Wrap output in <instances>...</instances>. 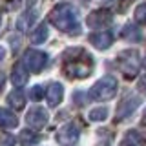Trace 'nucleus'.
<instances>
[{"mask_svg": "<svg viewBox=\"0 0 146 146\" xmlns=\"http://www.w3.org/2000/svg\"><path fill=\"white\" fill-rule=\"evenodd\" d=\"M143 64H144V68H146V57H144V60H143Z\"/></svg>", "mask_w": 146, "mask_h": 146, "instance_id": "nucleus-26", "label": "nucleus"}, {"mask_svg": "<svg viewBox=\"0 0 146 146\" xmlns=\"http://www.w3.org/2000/svg\"><path fill=\"white\" fill-rule=\"evenodd\" d=\"M35 15H36V11H27V13H24L20 18L17 20V27L20 31H24V29H27V26L31 24V22L35 20Z\"/></svg>", "mask_w": 146, "mask_h": 146, "instance_id": "nucleus-18", "label": "nucleus"}, {"mask_svg": "<svg viewBox=\"0 0 146 146\" xmlns=\"http://www.w3.org/2000/svg\"><path fill=\"white\" fill-rule=\"evenodd\" d=\"M86 55V51L82 48H71L66 49L64 53V60H66V75L73 77V79H84L91 73V66H88L86 62H79V58H82Z\"/></svg>", "mask_w": 146, "mask_h": 146, "instance_id": "nucleus-2", "label": "nucleus"}, {"mask_svg": "<svg viewBox=\"0 0 146 146\" xmlns=\"http://www.w3.org/2000/svg\"><path fill=\"white\" fill-rule=\"evenodd\" d=\"M88 117H90V121H93V122H102V121L108 119V108H95V110L90 111Z\"/></svg>", "mask_w": 146, "mask_h": 146, "instance_id": "nucleus-19", "label": "nucleus"}, {"mask_svg": "<svg viewBox=\"0 0 146 146\" xmlns=\"http://www.w3.org/2000/svg\"><path fill=\"white\" fill-rule=\"evenodd\" d=\"M4 57H6V48H4V46H0V60H2Z\"/></svg>", "mask_w": 146, "mask_h": 146, "instance_id": "nucleus-24", "label": "nucleus"}, {"mask_svg": "<svg viewBox=\"0 0 146 146\" xmlns=\"http://www.w3.org/2000/svg\"><path fill=\"white\" fill-rule=\"evenodd\" d=\"M119 146H143V143H141V137L137 131H128Z\"/></svg>", "mask_w": 146, "mask_h": 146, "instance_id": "nucleus-17", "label": "nucleus"}, {"mask_svg": "<svg viewBox=\"0 0 146 146\" xmlns=\"http://www.w3.org/2000/svg\"><path fill=\"white\" fill-rule=\"evenodd\" d=\"M29 99L35 100V102L42 100L44 99V88H42V86H33V88L29 90Z\"/></svg>", "mask_w": 146, "mask_h": 146, "instance_id": "nucleus-22", "label": "nucleus"}, {"mask_svg": "<svg viewBox=\"0 0 146 146\" xmlns=\"http://www.w3.org/2000/svg\"><path fill=\"white\" fill-rule=\"evenodd\" d=\"M46 62H48V55H46L44 51H38V49H29V51H26L24 64L33 73L42 71L44 66H46Z\"/></svg>", "mask_w": 146, "mask_h": 146, "instance_id": "nucleus-5", "label": "nucleus"}, {"mask_svg": "<svg viewBox=\"0 0 146 146\" xmlns=\"http://www.w3.org/2000/svg\"><path fill=\"white\" fill-rule=\"evenodd\" d=\"M79 137H80V131H79V128L73 124V122H71V124L62 126L60 130L57 131V141L62 146H73V144H77Z\"/></svg>", "mask_w": 146, "mask_h": 146, "instance_id": "nucleus-6", "label": "nucleus"}, {"mask_svg": "<svg viewBox=\"0 0 146 146\" xmlns=\"http://www.w3.org/2000/svg\"><path fill=\"white\" fill-rule=\"evenodd\" d=\"M27 77H29V73H27L24 62H17L15 68H13V71H11V82H13V86H17V88L24 86L26 82H27Z\"/></svg>", "mask_w": 146, "mask_h": 146, "instance_id": "nucleus-12", "label": "nucleus"}, {"mask_svg": "<svg viewBox=\"0 0 146 146\" xmlns=\"http://www.w3.org/2000/svg\"><path fill=\"white\" fill-rule=\"evenodd\" d=\"M7 104L11 106L13 110H22L26 106V95H24V91L22 90H13L11 93H9V97H7Z\"/></svg>", "mask_w": 146, "mask_h": 146, "instance_id": "nucleus-14", "label": "nucleus"}, {"mask_svg": "<svg viewBox=\"0 0 146 146\" xmlns=\"http://www.w3.org/2000/svg\"><path fill=\"white\" fill-rule=\"evenodd\" d=\"M122 36H124V38H128V40H141V33H139V29H137L135 26H126L124 27V31H122Z\"/></svg>", "mask_w": 146, "mask_h": 146, "instance_id": "nucleus-20", "label": "nucleus"}, {"mask_svg": "<svg viewBox=\"0 0 146 146\" xmlns=\"http://www.w3.org/2000/svg\"><path fill=\"white\" fill-rule=\"evenodd\" d=\"M139 104H141V99L139 97H131V95H130V97H126L121 104H119V108H117L115 121H122V119L130 117L131 113L139 108Z\"/></svg>", "mask_w": 146, "mask_h": 146, "instance_id": "nucleus-8", "label": "nucleus"}, {"mask_svg": "<svg viewBox=\"0 0 146 146\" xmlns=\"http://www.w3.org/2000/svg\"><path fill=\"white\" fill-rule=\"evenodd\" d=\"M117 66L126 77H135L139 73V55L137 51H122L117 57Z\"/></svg>", "mask_w": 146, "mask_h": 146, "instance_id": "nucleus-4", "label": "nucleus"}, {"mask_svg": "<svg viewBox=\"0 0 146 146\" xmlns=\"http://www.w3.org/2000/svg\"><path fill=\"white\" fill-rule=\"evenodd\" d=\"M90 42L95 46L97 49H108L113 44V35L110 31H99V33L90 35Z\"/></svg>", "mask_w": 146, "mask_h": 146, "instance_id": "nucleus-10", "label": "nucleus"}, {"mask_svg": "<svg viewBox=\"0 0 146 146\" xmlns=\"http://www.w3.org/2000/svg\"><path fill=\"white\" fill-rule=\"evenodd\" d=\"M139 90L141 91H146V79H143V80L139 82Z\"/></svg>", "mask_w": 146, "mask_h": 146, "instance_id": "nucleus-23", "label": "nucleus"}, {"mask_svg": "<svg viewBox=\"0 0 146 146\" xmlns=\"http://www.w3.org/2000/svg\"><path fill=\"white\" fill-rule=\"evenodd\" d=\"M18 126V119L13 111L9 110L0 108V128H6V130H11V128Z\"/></svg>", "mask_w": 146, "mask_h": 146, "instance_id": "nucleus-13", "label": "nucleus"}, {"mask_svg": "<svg viewBox=\"0 0 146 146\" xmlns=\"http://www.w3.org/2000/svg\"><path fill=\"white\" fill-rule=\"evenodd\" d=\"M18 139H20V144H22V146H35L36 143H38V135H36L35 130H31V128L22 130Z\"/></svg>", "mask_w": 146, "mask_h": 146, "instance_id": "nucleus-16", "label": "nucleus"}, {"mask_svg": "<svg viewBox=\"0 0 146 146\" xmlns=\"http://www.w3.org/2000/svg\"><path fill=\"white\" fill-rule=\"evenodd\" d=\"M117 88H119L117 79L111 75H106L93 84V88L90 90V97L93 100H110L115 97Z\"/></svg>", "mask_w": 146, "mask_h": 146, "instance_id": "nucleus-3", "label": "nucleus"}, {"mask_svg": "<svg viewBox=\"0 0 146 146\" xmlns=\"http://www.w3.org/2000/svg\"><path fill=\"white\" fill-rule=\"evenodd\" d=\"M48 35H49V29H48V26L46 24H40L36 29L31 33V42L33 44H44L46 40H48Z\"/></svg>", "mask_w": 146, "mask_h": 146, "instance_id": "nucleus-15", "label": "nucleus"}, {"mask_svg": "<svg viewBox=\"0 0 146 146\" xmlns=\"http://www.w3.org/2000/svg\"><path fill=\"white\" fill-rule=\"evenodd\" d=\"M49 22L58 31H64V33H70V35L80 33L77 11L71 4H58V6H55L51 9V13H49Z\"/></svg>", "mask_w": 146, "mask_h": 146, "instance_id": "nucleus-1", "label": "nucleus"}, {"mask_svg": "<svg viewBox=\"0 0 146 146\" xmlns=\"http://www.w3.org/2000/svg\"><path fill=\"white\" fill-rule=\"evenodd\" d=\"M133 17L139 24H146V4H139V6L135 7Z\"/></svg>", "mask_w": 146, "mask_h": 146, "instance_id": "nucleus-21", "label": "nucleus"}, {"mask_svg": "<svg viewBox=\"0 0 146 146\" xmlns=\"http://www.w3.org/2000/svg\"><path fill=\"white\" fill-rule=\"evenodd\" d=\"M48 104L51 108L58 106V104L62 102V97H64V86L60 84V82H51L48 88Z\"/></svg>", "mask_w": 146, "mask_h": 146, "instance_id": "nucleus-11", "label": "nucleus"}, {"mask_svg": "<svg viewBox=\"0 0 146 146\" xmlns=\"http://www.w3.org/2000/svg\"><path fill=\"white\" fill-rule=\"evenodd\" d=\"M0 22H2V11H0Z\"/></svg>", "mask_w": 146, "mask_h": 146, "instance_id": "nucleus-27", "label": "nucleus"}, {"mask_svg": "<svg viewBox=\"0 0 146 146\" xmlns=\"http://www.w3.org/2000/svg\"><path fill=\"white\" fill-rule=\"evenodd\" d=\"M48 121H49V115L44 108H33V110H29L27 115H26V122H27V126H31V130H40V128H44L48 124Z\"/></svg>", "mask_w": 146, "mask_h": 146, "instance_id": "nucleus-7", "label": "nucleus"}, {"mask_svg": "<svg viewBox=\"0 0 146 146\" xmlns=\"http://www.w3.org/2000/svg\"><path fill=\"white\" fill-rule=\"evenodd\" d=\"M2 88H4V75L0 73V90H2Z\"/></svg>", "mask_w": 146, "mask_h": 146, "instance_id": "nucleus-25", "label": "nucleus"}, {"mask_svg": "<svg viewBox=\"0 0 146 146\" xmlns=\"http://www.w3.org/2000/svg\"><path fill=\"white\" fill-rule=\"evenodd\" d=\"M86 24L90 27H104L108 24H111V13L108 9H97V11L90 13L86 18Z\"/></svg>", "mask_w": 146, "mask_h": 146, "instance_id": "nucleus-9", "label": "nucleus"}]
</instances>
